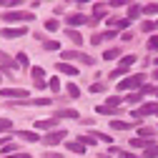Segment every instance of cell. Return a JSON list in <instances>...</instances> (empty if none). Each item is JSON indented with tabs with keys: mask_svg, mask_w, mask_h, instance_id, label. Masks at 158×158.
Wrapping results in <instances>:
<instances>
[{
	"mask_svg": "<svg viewBox=\"0 0 158 158\" xmlns=\"http://www.w3.org/2000/svg\"><path fill=\"white\" fill-rule=\"evenodd\" d=\"M113 38H118V30H115V28H113V30L101 33V40H113Z\"/></svg>",
	"mask_w": 158,
	"mask_h": 158,
	"instance_id": "obj_40",
	"label": "cell"
},
{
	"mask_svg": "<svg viewBox=\"0 0 158 158\" xmlns=\"http://www.w3.org/2000/svg\"><path fill=\"white\" fill-rule=\"evenodd\" d=\"M65 148H68L70 153H78V156H81V153H85V151H88L85 146H81V143H78V141H65Z\"/></svg>",
	"mask_w": 158,
	"mask_h": 158,
	"instance_id": "obj_15",
	"label": "cell"
},
{
	"mask_svg": "<svg viewBox=\"0 0 158 158\" xmlns=\"http://www.w3.org/2000/svg\"><path fill=\"white\" fill-rule=\"evenodd\" d=\"M118 58H123L121 48H108V50L103 53V60H118Z\"/></svg>",
	"mask_w": 158,
	"mask_h": 158,
	"instance_id": "obj_16",
	"label": "cell"
},
{
	"mask_svg": "<svg viewBox=\"0 0 158 158\" xmlns=\"http://www.w3.org/2000/svg\"><path fill=\"white\" fill-rule=\"evenodd\" d=\"M48 88H50L53 93H55L58 88H60V83H58V78H50V81H48Z\"/></svg>",
	"mask_w": 158,
	"mask_h": 158,
	"instance_id": "obj_45",
	"label": "cell"
},
{
	"mask_svg": "<svg viewBox=\"0 0 158 158\" xmlns=\"http://www.w3.org/2000/svg\"><path fill=\"white\" fill-rule=\"evenodd\" d=\"M5 158H33L30 153H13V156H5Z\"/></svg>",
	"mask_w": 158,
	"mask_h": 158,
	"instance_id": "obj_47",
	"label": "cell"
},
{
	"mask_svg": "<svg viewBox=\"0 0 158 158\" xmlns=\"http://www.w3.org/2000/svg\"><path fill=\"white\" fill-rule=\"evenodd\" d=\"M30 73H33V78H35V83H38V81H43V75H45V70H43L40 65H35V68H30Z\"/></svg>",
	"mask_w": 158,
	"mask_h": 158,
	"instance_id": "obj_36",
	"label": "cell"
},
{
	"mask_svg": "<svg viewBox=\"0 0 158 158\" xmlns=\"http://www.w3.org/2000/svg\"><path fill=\"white\" fill-rule=\"evenodd\" d=\"M78 25H90V18H85L83 13L68 15V28H78Z\"/></svg>",
	"mask_w": 158,
	"mask_h": 158,
	"instance_id": "obj_7",
	"label": "cell"
},
{
	"mask_svg": "<svg viewBox=\"0 0 158 158\" xmlns=\"http://www.w3.org/2000/svg\"><path fill=\"white\" fill-rule=\"evenodd\" d=\"M141 30H146V33H153V30H156V23H151V20H146V23L141 25Z\"/></svg>",
	"mask_w": 158,
	"mask_h": 158,
	"instance_id": "obj_44",
	"label": "cell"
},
{
	"mask_svg": "<svg viewBox=\"0 0 158 158\" xmlns=\"http://www.w3.org/2000/svg\"><path fill=\"white\" fill-rule=\"evenodd\" d=\"M15 63H18V68H30V60H28L25 53H18L15 55Z\"/></svg>",
	"mask_w": 158,
	"mask_h": 158,
	"instance_id": "obj_22",
	"label": "cell"
},
{
	"mask_svg": "<svg viewBox=\"0 0 158 158\" xmlns=\"http://www.w3.org/2000/svg\"><path fill=\"white\" fill-rule=\"evenodd\" d=\"M143 15H158V3H146L143 5Z\"/></svg>",
	"mask_w": 158,
	"mask_h": 158,
	"instance_id": "obj_30",
	"label": "cell"
},
{
	"mask_svg": "<svg viewBox=\"0 0 158 158\" xmlns=\"http://www.w3.org/2000/svg\"><path fill=\"white\" fill-rule=\"evenodd\" d=\"M5 131H13V121L10 118H0V133H5Z\"/></svg>",
	"mask_w": 158,
	"mask_h": 158,
	"instance_id": "obj_35",
	"label": "cell"
},
{
	"mask_svg": "<svg viewBox=\"0 0 158 158\" xmlns=\"http://www.w3.org/2000/svg\"><path fill=\"white\" fill-rule=\"evenodd\" d=\"M138 93H141V95H156V98H158V85H148V83H146Z\"/></svg>",
	"mask_w": 158,
	"mask_h": 158,
	"instance_id": "obj_24",
	"label": "cell"
},
{
	"mask_svg": "<svg viewBox=\"0 0 158 158\" xmlns=\"http://www.w3.org/2000/svg\"><path fill=\"white\" fill-rule=\"evenodd\" d=\"M10 141H8V138H0V148H3V146H8Z\"/></svg>",
	"mask_w": 158,
	"mask_h": 158,
	"instance_id": "obj_48",
	"label": "cell"
},
{
	"mask_svg": "<svg viewBox=\"0 0 158 158\" xmlns=\"http://www.w3.org/2000/svg\"><path fill=\"white\" fill-rule=\"evenodd\" d=\"M143 158H158V146L153 143L151 148H146V151H143Z\"/></svg>",
	"mask_w": 158,
	"mask_h": 158,
	"instance_id": "obj_37",
	"label": "cell"
},
{
	"mask_svg": "<svg viewBox=\"0 0 158 158\" xmlns=\"http://www.w3.org/2000/svg\"><path fill=\"white\" fill-rule=\"evenodd\" d=\"M146 85V75L143 73H135V75H128V78H123V81H118V85H115V90H141Z\"/></svg>",
	"mask_w": 158,
	"mask_h": 158,
	"instance_id": "obj_1",
	"label": "cell"
},
{
	"mask_svg": "<svg viewBox=\"0 0 158 158\" xmlns=\"http://www.w3.org/2000/svg\"><path fill=\"white\" fill-rule=\"evenodd\" d=\"M25 106H50V98H30L25 101Z\"/></svg>",
	"mask_w": 158,
	"mask_h": 158,
	"instance_id": "obj_29",
	"label": "cell"
},
{
	"mask_svg": "<svg viewBox=\"0 0 158 158\" xmlns=\"http://www.w3.org/2000/svg\"><path fill=\"white\" fill-rule=\"evenodd\" d=\"M55 70H58V73H63V75H70V78L81 73V70H78L73 63H63V60H60V63H55Z\"/></svg>",
	"mask_w": 158,
	"mask_h": 158,
	"instance_id": "obj_8",
	"label": "cell"
},
{
	"mask_svg": "<svg viewBox=\"0 0 158 158\" xmlns=\"http://www.w3.org/2000/svg\"><path fill=\"white\" fill-rule=\"evenodd\" d=\"M131 126L128 121H110V131H131Z\"/></svg>",
	"mask_w": 158,
	"mask_h": 158,
	"instance_id": "obj_19",
	"label": "cell"
},
{
	"mask_svg": "<svg viewBox=\"0 0 158 158\" xmlns=\"http://www.w3.org/2000/svg\"><path fill=\"white\" fill-rule=\"evenodd\" d=\"M131 146H133V148H151L153 141H151V138H133Z\"/></svg>",
	"mask_w": 158,
	"mask_h": 158,
	"instance_id": "obj_17",
	"label": "cell"
},
{
	"mask_svg": "<svg viewBox=\"0 0 158 158\" xmlns=\"http://www.w3.org/2000/svg\"><path fill=\"white\" fill-rule=\"evenodd\" d=\"M153 135H156V131L148 128V126H141V128H138V138H151V141H153Z\"/></svg>",
	"mask_w": 158,
	"mask_h": 158,
	"instance_id": "obj_21",
	"label": "cell"
},
{
	"mask_svg": "<svg viewBox=\"0 0 158 158\" xmlns=\"http://www.w3.org/2000/svg\"><path fill=\"white\" fill-rule=\"evenodd\" d=\"M15 135H18V138H23V141H28V143H35V141H43V138L38 135L35 131H15Z\"/></svg>",
	"mask_w": 158,
	"mask_h": 158,
	"instance_id": "obj_11",
	"label": "cell"
},
{
	"mask_svg": "<svg viewBox=\"0 0 158 158\" xmlns=\"http://www.w3.org/2000/svg\"><path fill=\"white\" fill-rule=\"evenodd\" d=\"M141 98H143V95H141V93L135 90V93H131V95H126V103H128V106H133V103H141Z\"/></svg>",
	"mask_w": 158,
	"mask_h": 158,
	"instance_id": "obj_34",
	"label": "cell"
},
{
	"mask_svg": "<svg viewBox=\"0 0 158 158\" xmlns=\"http://www.w3.org/2000/svg\"><path fill=\"white\" fill-rule=\"evenodd\" d=\"M153 78H156V81H158V68H156V70H153Z\"/></svg>",
	"mask_w": 158,
	"mask_h": 158,
	"instance_id": "obj_50",
	"label": "cell"
},
{
	"mask_svg": "<svg viewBox=\"0 0 158 158\" xmlns=\"http://www.w3.org/2000/svg\"><path fill=\"white\" fill-rule=\"evenodd\" d=\"M25 33H28V28H3L0 30L3 38H23Z\"/></svg>",
	"mask_w": 158,
	"mask_h": 158,
	"instance_id": "obj_9",
	"label": "cell"
},
{
	"mask_svg": "<svg viewBox=\"0 0 158 158\" xmlns=\"http://www.w3.org/2000/svg\"><path fill=\"white\" fill-rule=\"evenodd\" d=\"M35 131H48V133H53V131H58V118H43V121H35Z\"/></svg>",
	"mask_w": 158,
	"mask_h": 158,
	"instance_id": "obj_6",
	"label": "cell"
},
{
	"mask_svg": "<svg viewBox=\"0 0 158 158\" xmlns=\"http://www.w3.org/2000/svg\"><path fill=\"white\" fill-rule=\"evenodd\" d=\"M0 98H8V101H13V103L30 101V90H23V88H3V90H0Z\"/></svg>",
	"mask_w": 158,
	"mask_h": 158,
	"instance_id": "obj_2",
	"label": "cell"
},
{
	"mask_svg": "<svg viewBox=\"0 0 158 158\" xmlns=\"http://www.w3.org/2000/svg\"><path fill=\"white\" fill-rule=\"evenodd\" d=\"M133 63H135V55H133V53H131V55H123V58H121V68H131Z\"/></svg>",
	"mask_w": 158,
	"mask_h": 158,
	"instance_id": "obj_33",
	"label": "cell"
},
{
	"mask_svg": "<svg viewBox=\"0 0 158 158\" xmlns=\"http://www.w3.org/2000/svg\"><path fill=\"white\" fill-rule=\"evenodd\" d=\"M98 158H113V153H101Z\"/></svg>",
	"mask_w": 158,
	"mask_h": 158,
	"instance_id": "obj_49",
	"label": "cell"
},
{
	"mask_svg": "<svg viewBox=\"0 0 158 158\" xmlns=\"http://www.w3.org/2000/svg\"><path fill=\"white\" fill-rule=\"evenodd\" d=\"M95 113H101V115H108V118L113 115V118H115V115H121L123 110H121V108H110V106H106V103H103V106H95Z\"/></svg>",
	"mask_w": 158,
	"mask_h": 158,
	"instance_id": "obj_10",
	"label": "cell"
},
{
	"mask_svg": "<svg viewBox=\"0 0 158 158\" xmlns=\"http://www.w3.org/2000/svg\"><path fill=\"white\" fill-rule=\"evenodd\" d=\"M110 153H115L118 158H143V156H135V153H128V151H121V148H110Z\"/></svg>",
	"mask_w": 158,
	"mask_h": 158,
	"instance_id": "obj_27",
	"label": "cell"
},
{
	"mask_svg": "<svg viewBox=\"0 0 158 158\" xmlns=\"http://www.w3.org/2000/svg\"><path fill=\"white\" fill-rule=\"evenodd\" d=\"M33 13H20V10H5L3 13V20L5 23H20V20H30L33 23Z\"/></svg>",
	"mask_w": 158,
	"mask_h": 158,
	"instance_id": "obj_3",
	"label": "cell"
},
{
	"mask_svg": "<svg viewBox=\"0 0 158 158\" xmlns=\"http://www.w3.org/2000/svg\"><path fill=\"white\" fill-rule=\"evenodd\" d=\"M146 48H148L151 53H158V35H151V38H148V43H146Z\"/></svg>",
	"mask_w": 158,
	"mask_h": 158,
	"instance_id": "obj_31",
	"label": "cell"
},
{
	"mask_svg": "<svg viewBox=\"0 0 158 158\" xmlns=\"http://www.w3.org/2000/svg\"><path fill=\"white\" fill-rule=\"evenodd\" d=\"M78 60H81L83 65H93L95 60H93V55H85V53H81V55H78Z\"/></svg>",
	"mask_w": 158,
	"mask_h": 158,
	"instance_id": "obj_41",
	"label": "cell"
},
{
	"mask_svg": "<svg viewBox=\"0 0 158 158\" xmlns=\"http://www.w3.org/2000/svg\"><path fill=\"white\" fill-rule=\"evenodd\" d=\"M121 103H123L121 95H108V101H106V106H110V108H118Z\"/></svg>",
	"mask_w": 158,
	"mask_h": 158,
	"instance_id": "obj_32",
	"label": "cell"
},
{
	"mask_svg": "<svg viewBox=\"0 0 158 158\" xmlns=\"http://www.w3.org/2000/svg\"><path fill=\"white\" fill-rule=\"evenodd\" d=\"M78 143H81V146H85V148H93V146L98 143V138H95L93 133H90V135L85 133V135H78Z\"/></svg>",
	"mask_w": 158,
	"mask_h": 158,
	"instance_id": "obj_14",
	"label": "cell"
},
{
	"mask_svg": "<svg viewBox=\"0 0 158 158\" xmlns=\"http://www.w3.org/2000/svg\"><path fill=\"white\" fill-rule=\"evenodd\" d=\"M141 13H143V5H135V3H133V5H128V20L133 23V20H135V18L141 15Z\"/></svg>",
	"mask_w": 158,
	"mask_h": 158,
	"instance_id": "obj_18",
	"label": "cell"
},
{
	"mask_svg": "<svg viewBox=\"0 0 158 158\" xmlns=\"http://www.w3.org/2000/svg\"><path fill=\"white\" fill-rule=\"evenodd\" d=\"M153 63H156V65H158V58H156V60H153Z\"/></svg>",
	"mask_w": 158,
	"mask_h": 158,
	"instance_id": "obj_51",
	"label": "cell"
},
{
	"mask_svg": "<svg viewBox=\"0 0 158 158\" xmlns=\"http://www.w3.org/2000/svg\"><path fill=\"white\" fill-rule=\"evenodd\" d=\"M65 35H68V40H70L73 45H83V35L78 33L75 28H68V30H65Z\"/></svg>",
	"mask_w": 158,
	"mask_h": 158,
	"instance_id": "obj_13",
	"label": "cell"
},
{
	"mask_svg": "<svg viewBox=\"0 0 158 158\" xmlns=\"http://www.w3.org/2000/svg\"><path fill=\"white\" fill-rule=\"evenodd\" d=\"M65 93H68L70 98H81V88H78L75 83H68V85H65Z\"/></svg>",
	"mask_w": 158,
	"mask_h": 158,
	"instance_id": "obj_28",
	"label": "cell"
},
{
	"mask_svg": "<svg viewBox=\"0 0 158 158\" xmlns=\"http://www.w3.org/2000/svg\"><path fill=\"white\" fill-rule=\"evenodd\" d=\"M108 85L106 83H90V93H106Z\"/></svg>",
	"mask_w": 158,
	"mask_h": 158,
	"instance_id": "obj_38",
	"label": "cell"
},
{
	"mask_svg": "<svg viewBox=\"0 0 158 158\" xmlns=\"http://www.w3.org/2000/svg\"><path fill=\"white\" fill-rule=\"evenodd\" d=\"M131 70L128 68H121V65H118L115 70H110V81H118V78H123V75H128Z\"/></svg>",
	"mask_w": 158,
	"mask_h": 158,
	"instance_id": "obj_25",
	"label": "cell"
},
{
	"mask_svg": "<svg viewBox=\"0 0 158 158\" xmlns=\"http://www.w3.org/2000/svg\"><path fill=\"white\" fill-rule=\"evenodd\" d=\"M53 118H75V121H78V118H81V113L73 110V108H60V110L53 113Z\"/></svg>",
	"mask_w": 158,
	"mask_h": 158,
	"instance_id": "obj_12",
	"label": "cell"
},
{
	"mask_svg": "<svg viewBox=\"0 0 158 158\" xmlns=\"http://www.w3.org/2000/svg\"><path fill=\"white\" fill-rule=\"evenodd\" d=\"M43 158H63V153H50V151H45Z\"/></svg>",
	"mask_w": 158,
	"mask_h": 158,
	"instance_id": "obj_46",
	"label": "cell"
},
{
	"mask_svg": "<svg viewBox=\"0 0 158 158\" xmlns=\"http://www.w3.org/2000/svg\"><path fill=\"white\" fill-rule=\"evenodd\" d=\"M43 48L53 53V50H60V43H58V40H45V43H43Z\"/></svg>",
	"mask_w": 158,
	"mask_h": 158,
	"instance_id": "obj_39",
	"label": "cell"
},
{
	"mask_svg": "<svg viewBox=\"0 0 158 158\" xmlns=\"http://www.w3.org/2000/svg\"><path fill=\"white\" fill-rule=\"evenodd\" d=\"M153 113L158 115V103H156V101H153V103H143L138 110H131L133 118H146V115H153Z\"/></svg>",
	"mask_w": 158,
	"mask_h": 158,
	"instance_id": "obj_5",
	"label": "cell"
},
{
	"mask_svg": "<svg viewBox=\"0 0 158 158\" xmlns=\"http://www.w3.org/2000/svg\"><path fill=\"white\" fill-rule=\"evenodd\" d=\"M65 138H68V131H63V128H58V131H53V133L43 135V143H45V146H58V143H63Z\"/></svg>",
	"mask_w": 158,
	"mask_h": 158,
	"instance_id": "obj_4",
	"label": "cell"
},
{
	"mask_svg": "<svg viewBox=\"0 0 158 158\" xmlns=\"http://www.w3.org/2000/svg\"><path fill=\"white\" fill-rule=\"evenodd\" d=\"M0 81H3V73H0Z\"/></svg>",
	"mask_w": 158,
	"mask_h": 158,
	"instance_id": "obj_52",
	"label": "cell"
},
{
	"mask_svg": "<svg viewBox=\"0 0 158 158\" xmlns=\"http://www.w3.org/2000/svg\"><path fill=\"white\" fill-rule=\"evenodd\" d=\"M106 8H110V5H103V3H95V5H93V13H95V20H98V18H103V15L108 13Z\"/></svg>",
	"mask_w": 158,
	"mask_h": 158,
	"instance_id": "obj_26",
	"label": "cell"
},
{
	"mask_svg": "<svg viewBox=\"0 0 158 158\" xmlns=\"http://www.w3.org/2000/svg\"><path fill=\"white\" fill-rule=\"evenodd\" d=\"M13 153H20V146H18V143H8V146H3V158H5V156H13Z\"/></svg>",
	"mask_w": 158,
	"mask_h": 158,
	"instance_id": "obj_23",
	"label": "cell"
},
{
	"mask_svg": "<svg viewBox=\"0 0 158 158\" xmlns=\"http://www.w3.org/2000/svg\"><path fill=\"white\" fill-rule=\"evenodd\" d=\"M93 135L98 138V141H103V143H110V135H108V133H101V131H93Z\"/></svg>",
	"mask_w": 158,
	"mask_h": 158,
	"instance_id": "obj_43",
	"label": "cell"
},
{
	"mask_svg": "<svg viewBox=\"0 0 158 158\" xmlns=\"http://www.w3.org/2000/svg\"><path fill=\"white\" fill-rule=\"evenodd\" d=\"M78 55H81V50H60L63 63H65V60H78Z\"/></svg>",
	"mask_w": 158,
	"mask_h": 158,
	"instance_id": "obj_20",
	"label": "cell"
},
{
	"mask_svg": "<svg viewBox=\"0 0 158 158\" xmlns=\"http://www.w3.org/2000/svg\"><path fill=\"white\" fill-rule=\"evenodd\" d=\"M45 30H48V33L58 30V20H55V18H50V20H45Z\"/></svg>",
	"mask_w": 158,
	"mask_h": 158,
	"instance_id": "obj_42",
	"label": "cell"
}]
</instances>
